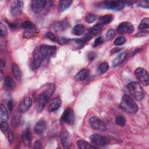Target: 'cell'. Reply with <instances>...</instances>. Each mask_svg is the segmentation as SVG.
Segmentation results:
<instances>
[{
    "mask_svg": "<svg viewBox=\"0 0 149 149\" xmlns=\"http://www.w3.org/2000/svg\"><path fill=\"white\" fill-rule=\"evenodd\" d=\"M5 84L6 87L10 89V90H13L15 88V83L13 79L10 77V76H6L5 79Z\"/></svg>",
    "mask_w": 149,
    "mask_h": 149,
    "instance_id": "cell-30",
    "label": "cell"
},
{
    "mask_svg": "<svg viewBox=\"0 0 149 149\" xmlns=\"http://www.w3.org/2000/svg\"><path fill=\"white\" fill-rule=\"evenodd\" d=\"M0 127H1V130L2 133H6L9 129V126L6 121L4 120H1V124H0Z\"/></svg>",
    "mask_w": 149,
    "mask_h": 149,
    "instance_id": "cell-38",
    "label": "cell"
},
{
    "mask_svg": "<svg viewBox=\"0 0 149 149\" xmlns=\"http://www.w3.org/2000/svg\"><path fill=\"white\" fill-rule=\"evenodd\" d=\"M47 1L44 0H34L31 1V9L34 13H39L42 10Z\"/></svg>",
    "mask_w": 149,
    "mask_h": 149,
    "instance_id": "cell-15",
    "label": "cell"
},
{
    "mask_svg": "<svg viewBox=\"0 0 149 149\" xmlns=\"http://www.w3.org/2000/svg\"><path fill=\"white\" fill-rule=\"evenodd\" d=\"M90 75V71L88 69L84 68L81 69L75 76L74 79L76 81H83L87 79Z\"/></svg>",
    "mask_w": 149,
    "mask_h": 149,
    "instance_id": "cell-18",
    "label": "cell"
},
{
    "mask_svg": "<svg viewBox=\"0 0 149 149\" xmlns=\"http://www.w3.org/2000/svg\"><path fill=\"white\" fill-rule=\"evenodd\" d=\"M73 2L72 1L70 0H64V1H61L59 3V12H63L66 9H68L72 3Z\"/></svg>",
    "mask_w": 149,
    "mask_h": 149,
    "instance_id": "cell-27",
    "label": "cell"
},
{
    "mask_svg": "<svg viewBox=\"0 0 149 149\" xmlns=\"http://www.w3.org/2000/svg\"><path fill=\"white\" fill-rule=\"evenodd\" d=\"M19 123V119L18 118H16V117L15 118H13L12 121V124L13 126L17 125Z\"/></svg>",
    "mask_w": 149,
    "mask_h": 149,
    "instance_id": "cell-48",
    "label": "cell"
},
{
    "mask_svg": "<svg viewBox=\"0 0 149 149\" xmlns=\"http://www.w3.org/2000/svg\"><path fill=\"white\" fill-rule=\"evenodd\" d=\"M77 146L80 149H91V148H96L97 147H94V146H92L90 143H88L87 141L83 140H77Z\"/></svg>",
    "mask_w": 149,
    "mask_h": 149,
    "instance_id": "cell-25",
    "label": "cell"
},
{
    "mask_svg": "<svg viewBox=\"0 0 149 149\" xmlns=\"http://www.w3.org/2000/svg\"><path fill=\"white\" fill-rule=\"evenodd\" d=\"M115 123L120 126H123L126 123V119L122 115H118L115 118Z\"/></svg>",
    "mask_w": 149,
    "mask_h": 149,
    "instance_id": "cell-32",
    "label": "cell"
},
{
    "mask_svg": "<svg viewBox=\"0 0 149 149\" xmlns=\"http://www.w3.org/2000/svg\"><path fill=\"white\" fill-rule=\"evenodd\" d=\"M134 31V26L132 23L129 22H122L118 27L117 31L120 34H130Z\"/></svg>",
    "mask_w": 149,
    "mask_h": 149,
    "instance_id": "cell-10",
    "label": "cell"
},
{
    "mask_svg": "<svg viewBox=\"0 0 149 149\" xmlns=\"http://www.w3.org/2000/svg\"><path fill=\"white\" fill-rule=\"evenodd\" d=\"M60 140L62 145L64 148H68L70 145V136L69 134L65 131L61 133L60 135Z\"/></svg>",
    "mask_w": 149,
    "mask_h": 149,
    "instance_id": "cell-19",
    "label": "cell"
},
{
    "mask_svg": "<svg viewBox=\"0 0 149 149\" xmlns=\"http://www.w3.org/2000/svg\"><path fill=\"white\" fill-rule=\"evenodd\" d=\"M148 34V31H144V30H141V31L139 32L136 36L138 37H144L145 36H147Z\"/></svg>",
    "mask_w": 149,
    "mask_h": 149,
    "instance_id": "cell-45",
    "label": "cell"
},
{
    "mask_svg": "<svg viewBox=\"0 0 149 149\" xmlns=\"http://www.w3.org/2000/svg\"><path fill=\"white\" fill-rule=\"evenodd\" d=\"M102 30V25L100 24V23H97L96 24H95L93 27H92L88 31V33L92 36H95L97 35H98V34H100L101 31Z\"/></svg>",
    "mask_w": 149,
    "mask_h": 149,
    "instance_id": "cell-24",
    "label": "cell"
},
{
    "mask_svg": "<svg viewBox=\"0 0 149 149\" xmlns=\"http://www.w3.org/2000/svg\"><path fill=\"white\" fill-rule=\"evenodd\" d=\"M31 105H32L31 98L29 97H24L19 104V105L18 107L19 112L21 113H25L30 109Z\"/></svg>",
    "mask_w": 149,
    "mask_h": 149,
    "instance_id": "cell-14",
    "label": "cell"
},
{
    "mask_svg": "<svg viewBox=\"0 0 149 149\" xmlns=\"http://www.w3.org/2000/svg\"><path fill=\"white\" fill-rule=\"evenodd\" d=\"M135 76L139 81L144 86H148L149 83V76L148 72L143 68H138L134 71Z\"/></svg>",
    "mask_w": 149,
    "mask_h": 149,
    "instance_id": "cell-5",
    "label": "cell"
},
{
    "mask_svg": "<svg viewBox=\"0 0 149 149\" xmlns=\"http://www.w3.org/2000/svg\"><path fill=\"white\" fill-rule=\"evenodd\" d=\"M69 41V40L65 37H59L58 38H57V42L61 45L66 44Z\"/></svg>",
    "mask_w": 149,
    "mask_h": 149,
    "instance_id": "cell-43",
    "label": "cell"
},
{
    "mask_svg": "<svg viewBox=\"0 0 149 149\" xmlns=\"http://www.w3.org/2000/svg\"><path fill=\"white\" fill-rule=\"evenodd\" d=\"M103 43V38L102 37L100 36L98 37H97L95 40H94V42L93 43V46L94 47H98L100 46V45H101Z\"/></svg>",
    "mask_w": 149,
    "mask_h": 149,
    "instance_id": "cell-40",
    "label": "cell"
},
{
    "mask_svg": "<svg viewBox=\"0 0 149 149\" xmlns=\"http://www.w3.org/2000/svg\"><path fill=\"white\" fill-rule=\"evenodd\" d=\"M126 41V39L123 36H119L114 41V45L115 46H120L123 45Z\"/></svg>",
    "mask_w": 149,
    "mask_h": 149,
    "instance_id": "cell-36",
    "label": "cell"
},
{
    "mask_svg": "<svg viewBox=\"0 0 149 149\" xmlns=\"http://www.w3.org/2000/svg\"><path fill=\"white\" fill-rule=\"evenodd\" d=\"M0 118L1 120L7 121L9 118V115L8 111L5 107L4 105L2 104H1V112H0Z\"/></svg>",
    "mask_w": 149,
    "mask_h": 149,
    "instance_id": "cell-29",
    "label": "cell"
},
{
    "mask_svg": "<svg viewBox=\"0 0 149 149\" xmlns=\"http://www.w3.org/2000/svg\"><path fill=\"white\" fill-rule=\"evenodd\" d=\"M45 60V58L41 54L38 48H36L33 52V61L32 64V68L33 69H37L41 65L42 62Z\"/></svg>",
    "mask_w": 149,
    "mask_h": 149,
    "instance_id": "cell-13",
    "label": "cell"
},
{
    "mask_svg": "<svg viewBox=\"0 0 149 149\" xmlns=\"http://www.w3.org/2000/svg\"><path fill=\"white\" fill-rule=\"evenodd\" d=\"M47 128V124L45 120H38L34 126V132L38 134H42L45 131Z\"/></svg>",
    "mask_w": 149,
    "mask_h": 149,
    "instance_id": "cell-17",
    "label": "cell"
},
{
    "mask_svg": "<svg viewBox=\"0 0 149 149\" xmlns=\"http://www.w3.org/2000/svg\"><path fill=\"white\" fill-rule=\"evenodd\" d=\"M22 27L24 29L23 36L26 38H31L34 37L37 33L36 26L30 21L27 20L22 23Z\"/></svg>",
    "mask_w": 149,
    "mask_h": 149,
    "instance_id": "cell-4",
    "label": "cell"
},
{
    "mask_svg": "<svg viewBox=\"0 0 149 149\" xmlns=\"http://www.w3.org/2000/svg\"><path fill=\"white\" fill-rule=\"evenodd\" d=\"M55 89L54 83H47L42 87V91L39 94L36 101V111L40 112L43 110Z\"/></svg>",
    "mask_w": 149,
    "mask_h": 149,
    "instance_id": "cell-1",
    "label": "cell"
},
{
    "mask_svg": "<svg viewBox=\"0 0 149 149\" xmlns=\"http://www.w3.org/2000/svg\"><path fill=\"white\" fill-rule=\"evenodd\" d=\"M8 141L10 144L13 143V140H14V136H13V133L12 131L10 130L8 132Z\"/></svg>",
    "mask_w": 149,
    "mask_h": 149,
    "instance_id": "cell-44",
    "label": "cell"
},
{
    "mask_svg": "<svg viewBox=\"0 0 149 149\" xmlns=\"http://www.w3.org/2000/svg\"><path fill=\"white\" fill-rule=\"evenodd\" d=\"M120 50H121V48H113V49L111 51V54H115V53H116V52H119Z\"/></svg>",
    "mask_w": 149,
    "mask_h": 149,
    "instance_id": "cell-51",
    "label": "cell"
},
{
    "mask_svg": "<svg viewBox=\"0 0 149 149\" xmlns=\"http://www.w3.org/2000/svg\"><path fill=\"white\" fill-rule=\"evenodd\" d=\"M0 74H1V80L2 79V77H3V72L2 71V70H0Z\"/></svg>",
    "mask_w": 149,
    "mask_h": 149,
    "instance_id": "cell-52",
    "label": "cell"
},
{
    "mask_svg": "<svg viewBox=\"0 0 149 149\" xmlns=\"http://www.w3.org/2000/svg\"><path fill=\"white\" fill-rule=\"evenodd\" d=\"M149 27V19L148 17L143 18L140 24L138 26V29L140 30H144Z\"/></svg>",
    "mask_w": 149,
    "mask_h": 149,
    "instance_id": "cell-31",
    "label": "cell"
},
{
    "mask_svg": "<svg viewBox=\"0 0 149 149\" xmlns=\"http://www.w3.org/2000/svg\"><path fill=\"white\" fill-rule=\"evenodd\" d=\"M120 106L125 111L130 113H136L139 109L138 106L134 99L127 94L123 95L120 102Z\"/></svg>",
    "mask_w": 149,
    "mask_h": 149,
    "instance_id": "cell-3",
    "label": "cell"
},
{
    "mask_svg": "<svg viewBox=\"0 0 149 149\" xmlns=\"http://www.w3.org/2000/svg\"><path fill=\"white\" fill-rule=\"evenodd\" d=\"M112 19H113V16L112 15H110V14L105 15L99 18L98 23L102 25L109 24L112 20Z\"/></svg>",
    "mask_w": 149,
    "mask_h": 149,
    "instance_id": "cell-28",
    "label": "cell"
},
{
    "mask_svg": "<svg viewBox=\"0 0 149 149\" xmlns=\"http://www.w3.org/2000/svg\"><path fill=\"white\" fill-rule=\"evenodd\" d=\"M108 68H109L108 63L106 62H104L101 63L100 65L98 70L100 73H104L108 70Z\"/></svg>",
    "mask_w": 149,
    "mask_h": 149,
    "instance_id": "cell-33",
    "label": "cell"
},
{
    "mask_svg": "<svg viewBox=\"0 0 149 149\" xmlns=\"http://www.w3.org/2000/svg\"><path fill=\"white\" fill-rule=\"evenodd\" d=\"M45 37L53 42H57V38L56 37L55 34L52 32L49 31L46 33L45 34Z\"/></svg>",
    "mask_w": 149,
    "mask_h": 149,
    "instance_id": "cell-39",
    "label": "cell"
},
{
    "mask_svg": "<svg viewBox=\"0 0 149 149\" xmlns=\"http://www.w3.org/2000/svg\"><path fill=\"white\" fill-rule=\"evenodd\" d=\"M116 35V31L114 29H109L105 34V37H106V40H111L112 38H113V37L115 36Z\"/></svg>",
    "mask_w": 149,
    "mask_h": 149,
    "instance_id": "cell-34",
    "label": "cell"
},
{
    "mask_svg": "<svg viewBox=\"0 0 149 149\" xmlns=\"http://www.w3.org/2000/svg\"><path fill=\"white\" fill-rule=\"evenodd\" d=\"M24 6L22 1H14L10 5V13L12 16H16L22 13Z\"/></svg>",
    "mask_w": 149,
    "mask_h": 149,
    "instance_id": "cell-12",
    "label": "cell"
},
{
    "mask_svg": "<svg viewBox=\"0 0 149 149\" xmlns=\"http://www.w3.org/2000/svg\"><path fill=\"white\" fill-rule=\"evenodd\" d=\"M5 66V61L3 59H1L0 61V66L1 68H3Z\"/></svg>",
    "mask_w": 149,
    "mask_h": 149,
    "instance_id": "cell-50",
    "label": "cell"
},
{
    "mask_svg": "<svg viewBox=\"0 0 149 149\" xmlns=\"http://www.w3.org/2000/svg\"><path fill=\"white\" fill-rule=\"evenodd\" d=\"M22 138L23 142L26 146H30L31 139L30 130L29 128H26L25 130H23L22 134Z\"/></svg>",
    "mask_w": 149,
    "mask_h": 149,
    "instance_id": "cell-20",
    "label": "cell"
},
{
    "mask_svg": "<svg viewBox=\"0 0 149 149\" xmlns=\"http://www.w3.org/2000/svg\"><path fill=\"white\" fill-rule=\"evenodd\" d=\"M95 56V54L94 52H90L88 55V57L89 58L90 60H93L94 59V58Z\"/></svg>",
    "mask_w": 149,
    "mask_h": 149,
    "instance_id": "cell-49",
    "label": "cell"
},
{
    "mask_svg": "<svg viewBox=\"0 0 149 149\" xmlns=\"http://www.w3.org/2000/svg\"><path fill=\"white\" fill-rule=\"evenodd\" d=\"M22 23H20V22H15L12 23H9V26L12 29H16L19 27L20 26H22Z\"/></svg>",
    "mask_w": 149,
    "mask_h": 149,
    "instance_id": "cell-42",
    "label": "cell"
},
{
    "mask_svg": "<svg viewBox=\"0 0 149 149\" xmlns=\"http://www.w3.org/2000/svg\"><path fill=\"white\" fill-rule=\"evenodd\" d=\"M97 19V16L92 13H88L86 16V21L88 23H93Z\"/></svg>",
    "mask_w": 149,
    "mask_h": 149,
    "instance_id": "cell-35",
    "label": "cell"
},
{
    "mask_svg": "<svg viewBox=\"0 0 149 149\" xmlns=\"http://www.w3.org/2000/svg\"><path fill=\"white\" fill-rule=\"evenodd\" d=\"M8 34V29L6 26L2 23L1 22L0 23V34L1 36H6Z\"/></svg>",
    "mask_w": 149,
    "mask_h": 149,
    "instance_id": "cell-37",
    "label": "cell"
},
{
    "mask_svg": "<svg viewBox=\"0 0 149 149\" xmlns=\"http://www.w3.org/2000/svg\"><path fill=\"white\" fill-rule=\"evenodd\" d=\"M61 121L69 125H73L74 122V114L73 111L71 108H67L65 109L61 116Z\"/></svg>",
    "mask_w": 149,
    "mask_h": 149,
    "instance_id": "cell-9",
    "label": "cell"
},
{
    "mask_svg": "<svg viewBox=\"0 0 149 149\" xmlns=\"http://www.w3.org/2000/svg\"><path fill=\"white\" fill-rule=\"evenodd\" d=\"M69 26V23L66 20H63L57 22L54 26V30L55 31H62L66 30Z\"/></svg>",
    "mask_w": 149,
    "mask_h": 149,
    "instance_id": "cell-22",
    "label": "cell"
},
{
    "mask_svg": "<svg viewBox=\"0 0 149 149\" xmlns=\"http://www.w3.org/2000/svg\"><path fill=\"white\" fill-rule=\"evenodd\" d=\"M12 73L15 76V77L17 80H20L22 78V73L20 70V68L17 66V65L15 63H13L12 65Z\"/></svg>",
    "mask_w": 149,
    "mask_h": 149,
    "instance_id": "cell-26",
    "label": "cell"
},
{
    "mask_svg": "<svg viewBox=\"0 0 149 149\" xmlns=\"http://www.w3.org/2000/svg\"><path fill=\"white\" fill-rule=\"evenodd\" d=\"M7 105H8V108L9 111H12L13 108V104L12 101H9L8 102Z\"/></svg>",
    "mask_w": 149,
    "mask_h": 149,
    "instance_id": "cell-46",
    "label": "cell"
},
{
    "mask_svg": "<svg viewBox=\"0 0 149 149\" xmlns=\"http://www.w3.org/2000/svg\"><path fill=\"white\" fill-rule=\"evenodd\" d=\"M88 122L90 126L93 129L101 132H104L107 130L106 124L97 116L91 117Z\"/></svg>",
    "mask_w": 149,
    "mask_h": 149,
    "instance_id": "cell-6",
    "label": "cell"
},
{
    "mask_svg": "<svg viewBox=\"0 0 149 149\" xmlns=\"http://www.w3.org/2000/svg\"><path fill=\"white\" fill-rule=\"evenodd\" d=\"M85 30H86V28L83 24H76L73 28L72 33L73 35L79 36L82 35L84 33Z\"/></svg>",
    "mask_w": 149,
    "mask_h": 149,
    "instance_id": "cell-23",
    "label": "cell"
},
{
    "mask_svg": "<svg viewBox=\"0 0 149 149\" xmlns=\"http://www.w3.org/2000/svg\"><path fill=\"white\" fill-rule=\"evenodd\" d=\"M137 3L139 6H140L143 8H146V9L148 8L149 2L147 1H138Z\"/></svg>",
    "mask_w": 149,
    "mask_h": 149,
    "instance_id": "cell-41",
    "label": "cell"
},
{
    "mask_svg": "<svg viewBox=\"0 0 149 149\" xmlns=\"http://www.w3.org/2000/svg\"><path fill=\"white\" fill-rule=\"evenodd\" d=\"M127 87L133 99L140 101L144 98L145 92L143 87L138 82H130L127 84Z\"/></svg>",
    "mask_w": 149,
    "mask_h": 149,
    "instance_id": "cell-2",
    "label": "cell"
},
{
    "mask_svg": "<svg viewBox=\"0 0 149 149\" xmlns=\"http://www.w3.org/2000/svg\"><path fill=\"white\" fill-rule=\"evenodd\" d=\"M102 4L105 8L115 10H122L126 5L125 1H104Z\"/></svg>",
    "mask_w": 149,
    "mask_h": 149,
    "instance_id": "cell-8",
    "label": "cell"
},
{
    "mask_svg": "<svg viewBox=\"0 0 149 149\" xmlns=\"http://www.w3.org/2000/svg\"><path fill=\"white\" fill-rule=\"evenodd\" d=\"M38 48L45 59H48L50 56H54L56 51V47L55 46H51L45 44L40 46L38 47Z\"/></svg>",
    "mask_w": 149,
    "mask_h": 149,
    "instance_id": "cell-7",
    "label": "cell"
},
{
    "mask_svg": "<svg viewBox=\"0 0 149 149\" xmlns=\"http://www.w3.org/2000/svg\"><path fill=\"white\" fill-rule=\"evenodd\" d=\"M61 100L59 97L53 98L49 102L48 106V109L49 112H54L56 111L61 105Z\"/></svg>",
    "mask_w": 149,
    "mask_h": 149,
    "instance_id": "cell-16",
    "label": "cell"
},
{
    "mask_svg": "<svg viewBox=\"0 0 149 149\" xmlns=\"http://www.w3.org/2000/svg\"><path fill=\"white\" fill-rule=\"evenodd\" d=\"M41 143L38 140H36L34 143V147L35 148H40L41 147Z\"/></svg>",
    "mask_w": 149,
    "mask_h": 149,
    "instance_id": "cell-47",
    "label": "cell"
},
{
    "mask_svg": "<svg viewBox=\"0 0 149 149\" xmlns=\"http://www.w3.org/2000/svg\"><path fill=\"white\" fill-rule=\"evenodd\" d=\"M127 56V54L125 52L120 53L117 56H116L112 61L113 67H117L120 65L125 60Z\"/></svg>",
    "mask_w": 149,
    "mask_h": 149,
    "instance_id": "cell-21",
    "label": "cell"
},
{
    "mask_svg": "<svg viewBox=\"0 0 149 149\" xmlns=\"http://www.w3.org/2000/svg\"><path fill=\"white\" fill-rule=\"evenodd\" d=\"M90 140L93 145L97 146H104L108 143V140L107 138L97 133L91 135Z\"/></svg>",
    "mask_w": 149,
    "mask_h": 149,
    "instance_id": "cell-11",
    "label": "cell"
}]
</instances>
